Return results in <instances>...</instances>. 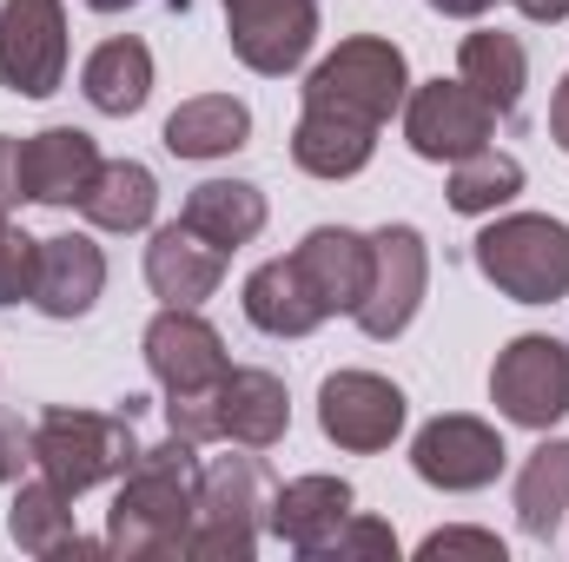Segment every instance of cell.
Returning <instances> with one entry per match:
<instances>
[{"instance_id":"1","label":"cell","mask_w":569,"mask_h":562,"mask_svg":"<svg viewBox=\"0 0 569 562\" xmlns=\"http://www.w3.org/2000/svg\"><path fill=\"white\" fill-rule=\"evenodd\" d=\"M192 503H199V443L166 436L140 450V463L120 476V496L107 510V556L166 562L192 543Z\"/></svg>"},{"instance_id":"2","label":"cell","mask_w":569,"mask_h":562,"mask_svg":"<svg viewBox=\"0 0 569 562\" xmlns=\"http://www.w3.org/2000/svg\"><path fill=\"white\" fill-rule=\"evenodd\" d=\"M405 100H411V67H405V47L385 40V33L338 40V53H325L305 80V113L345 120V127H365V133H378Z\"/></svg>"},{"instance_id":"3","label":"cell","mask_w":569,"mask_h":562,"mask_svg":"<svg viewBox=\"0 0 569 562\" xmlns=\"http://www.w3.org/2000/svg\"><path fill=\"white\" fill-rule=\"evenodd\" d=\"M27 443H33V470L47 483H60L67 496L120 483L146 450L140 430H133V411H67V404L40 411Z\"/></svg>"},{"instance_id":"4","label":"cell","mask_w":569,"mask_h":562,"mask_svg":"<svg viewBox=\"0 0 569 562\" xmlns=\"http://www.w3.org/2000/svg\"><path fill=\"white\" fill-rule=\"evenodd\" d=\"M272 510V476L259 456H212L199 463V503H192V562H252L259 523Z\"/></svg>"},{"instance_id":"5","label":"cell","mask_w":569,"mask_h":562,"mask_svg":"<svg viewBox=\"0 0 569 562\" xmlns=\"http://www.w3.org/2000/svg\"><path fill=\"white\" fill-rule=\"evenodd\" d=\"M477 272L517 304H557L569 298V225L550 212H510L490 219L470 245Z\"/></svg>"},{"instance_id":"6","label":"cell","mask_w":569,"mask_h":562,"mask_svg":"<svg viewBox=\"0 0 569 562\" xmlns=\"http://www.w3.org/2000/svg\"><path fill=\"white\" fill-rule=\"evenodd\" d=\"M490 404L523 430H550L569 418V344L563 338H510L490 364Z\"/></svg>"},{"instance_id":"7","label":"cell","mask_w":569,"mask_h":562,"mask_svg":"<svg viewBox=\"0 0 569 562\" xmlns=\"http://www.w3.org/2000/svg\"><path fill=\"white\" fill-rule=\"evenodd\" d=\"M430 291V245L418 225H378L371 232V284H365V298H358V331L365 338H378V344H391L411 318H418V304H425Z\"/></svg>"},{"instance_id":"8","label":"cell","mask_w":569,"mask_h":562,"mask_svg":"<svg viewBox=\"0 0 569 562\" xmlns=\"http://www.w3.org/2000/svg\"><path fill=\"white\" fill-rule=\"evenodd\" d=\"M140 351H146V371L159 378L166 398H212L226 384V371H232L226 338L199 318V304H166L146 324Z\"/></svg>"},{"instance_id":"9","label":"cell","mask_w":569,"mask_h":562,"mask_svg":"<svg viewBox=\"0 0 569 562\" xmlns=\"http://www.w3.org/2000/svg\"><path fill=\"white\" fill-rule=\"evenodd\" d=\"M405 140H411L418 159L457 165V159H470V152H483L497 140V107L470 80H425L405 100Z\"/></svg>"},{"instance_id":"10","label":"cell","mask_w":569,"mask_h":562,"mask_svg":"<svg viewBox=\"0 0 569 562\" xmlns=\"http://www.w3.org/2000/svg\"><path fill=\"white\" fill-rule=\"evenodd\" d=\"M67 80V7L60 0H0V87L47 100Z\"/></svg>"},{"instance_id":"11","label":"cell","mask_w":569,"mask_h":562,"mask_svg":"<svg viewBox=\"0 0 569 562\" xmlns=\"http://www.w3.org/2000/svg\"><path fill=\"white\" fill-rule=\"evenodd\" d=\"M318 430L351 456L391 450L405 430V391L378 371H331L318 384Z\"/></svg>"},{"instance_id":"12","label":"cell","mask_w":569,"mask_h":562,"mask_svg":"<svg viewBox=\"0 0 569 562\" xmlns=\"http://www.w3.org/2000/svg\"><path fill=\"white\" fill-rule=\"evenodd\" d=\"M503 463H510L503 436L483 418H463V411L430 418L425 430H418V443H411V470L425 476L430 490H450V496L490 490V483L503 476Z\"/></svg>"},{"instance_id":"13","label":"cell","mask_w":569,"mask_h":562,"mask_svg":"<svg viewBox=\"0 0 569 562\" xmlns=\"http://www.w3.org/2000/svg\"><path fill=\"white\" fill-rule=\"evenodd\" d=\"M226 40H232L239 67L284 80L305 67V53L318 40V0H226Z\"/></svg>"},{"instance_id":"14","label":"cell","mask_w":569,"mask_h":562,"mask_svg":"<svg viewBox=\"0 0 569 562\" xmlns=\"http://www.w3.org/2000/svg\"><path fill=\"white\" fill-rule=\"evenodd\" d=\"M291 265H298V279L311 291V304L325 318H338V311H358V298L371 284V239L351 232V225H318V232L298 239Z\"/></svg>"},{"instance_id":"15","label":"cell","mask_w":569,"mask_h":562,"mask_svg":"<svg viewBox=\"0 0 569 562\" xmlns=\"http://www.w3.org/2000/svg\"><path fill=\"white\" fill-rule=\"evenodd\" d=\"M100 291H107V252L87 232L40 239V265H33V298L27 304H40L47 318L73 324V318H87L100 304Z\"/></svg>"},{"instance_id":"16","label":"cell","mask_w":569,"mask_h":562,"mask_svg":"<svg viewBox=\"0 0 569 562\" xmlns=\"http://www.w3.org/2000/svg\"><path fill=\"white\" fill-rule=\"evenodd\" d=\"M93 172H100V145L80 127H47L20 145V192L33 205H80Z\"/></svg>"},{"instance_id":"17","label":"cell","mask_w":569,"mask_h":562,"mask_svg":"<svg viewBox=\"0 0 569 562\" xmlns=\"http://www.w3.org/2000/svg\"><path fill=\"white\" fill-rule=\"evenodd\" d=\"M219 279H226V252L212 239H199L186 219L152 232V245H146V284H152V298H166V304H206L219 291Z\"/></svg>"},{"instance_id":"18","label":"cell","mask_w":569,"mask_h":562,"mask_svg":"<svg viewBox=\"0 0 569 562\" xmlns=\"http://www.w3.org/2000/svg\"><path fill=\"white\" fill-rule=\"evenodd\" d=\"M7 530H13V543H20L27 556H40V562H80V556H100V550H107V543H87V536L73 530V496H67L60 483H47V476H33V483L13 490Z\"/></svg>"},{"instance_id":"19","label":"cell","mask_w":569,"mask_h":562,"mask_svg":"<svg viewBox=\"0 0 569 562\" xmlns=\"http://www.w3.org/2000/svg\"><path fill=\"white\" fill-rule=\"evenodd\" d=\"M351 483L345 476H298V483H284L272 490V510H266V523H272V536H279L284 550H298V556H318L325 543H331V530L351 516Z\"/></svg>"},{"instance_id":"20","label":"cell","mask_w":569,"mask_h":562,"mask_svg":"<svg viewBox=\"0 0 569 562\" xmlns=\"http://www.w3.org/2000/svg\"><path fill=\"white\" fill-rule=\"evenodd\" d=\"M284 430H291V398H284V378L246 364V371H226L219 384V436L239 443V450H272Z\"/></svg>"},{"instance_id":"21","label":"cell","mask_w":569,"mask_h":562,"mask_svg":"<svg viewBox=\"0 0 569 562\" xmlns=\"http://www.w3.org/2000/svg\"><path fill=\"white\" fill-rule=\"evenodd\" d=\"M80 93H87V107L107 113V120L140 113L146 93H152V53H146V40H133V33L100 40V47L87 53V67H80Z\"/></svg>"},{"instance_id":"22","label":"cell","mask_w":569,"mask_h":562,"mask_svg":"<svg viewBox=\"0 0 569 562\" xmlns=\"http://www.w3.org/2000/svg\"><path fill=\"white\" fill-rule=\"evenodd\" d=\"M199 239H212L219 252H239L266 232V192L252 179H206L186 192V212H179Z\"/></svg>"},{"instance_id":"23","label":"cell","mask_w":569,"mask_h":562,"mask_svg":"<svg viewBox=\"0 0 569 562\" xmlns=\"http://www.w3.org/2000/svg\"><path fill=\"white\" fill-rule=\"evenodd\" d=\"M252 140V107L232 93H199L186 107H172L166 120V152L172 159H226Z\"/></svg>"},{"instance_id":"24","label":"cell","mask_w":569,"mask_h":562,"mask_svg":"<svg viewBox=\"0 0 569 562\" xmlns=\"http://www.w3.org/2000/svg\"><path fill=\"white\" fill-rule=\"evenodd\" d=\"M159 212V179L146 172L140 159H100L93 185L80 192V219L100 232H140Z\"/></svg>"},{"instance_id":"25","label":"cell","mask_w":569,"mask_h":562,"mask_svg":"<svg viewBox=\"0 0 569 562\" xmlns=\"http://www.w3.org/2000/svg\"><path fill=\"white\" fill-rule=\"evenodd\" d=\"M246 318L266 331V338H311L318 324H325V311L311 304V291L298 279V265L291 259H266L252 279H246Z\"/></svg>"},{"instance_id":"26","label":"cell","mask_w":569,"mask_h":562,"mask_svg":"<svg viewBox=\"0 0 569 562\" xmlns=\"http://www.w3.org/2000/svg\"><path fill=\"white\" fill-rule=\"evenodd\" d=\"M457 80H470L497 107V120H510L523 107V87H530V53H523L517 33H497V27L490 33H470L463 53H457Z\"/></svg>"},{"instance_id":"27","label":"cell","mask_w":569,"mask_h":562,"mask_svg":"<svg viewBox=\"0 0 569 562\" xmlns=\"http://www.w3.org/2000/svg\"><path fill=\"white\" fill-rule=\"evenodd\" d=\"M563 516H569V436H550L517 470V523H523V536L550 543L563 530Z\"/></svg>"},{"instance_id":"28","label":"cell","mask_w":569,"mask_h":562,"mask_svg":"<svg viewBox=\"0 0 569 562\" xmlns=\"http://www.w3.org/2000/svg\"><path fill=\"white\" fill-rule=\"evenodd\" d=\"M371 152H378V133L298 113V133H291V165L298 172H311V179H358L371 165Z\"/></svg>"},{"instance_id":"29","label":"cell","mask_w":569,"mask_h":562,"mask_svg":"<svg viewBox=\"0 0 569 562\" xmlns=\"http://www.w3.org/2000/svg\"><path fill=\"white\" fill-rule=\"evenodd\" d=\"M517 192H523V159H510L497 145H483V152L450 165V212H463V219H483V212L510 205Z\"/></svg>"},{"instance_id":"30","label":"cell","mask_w":569,"mask_h":562,"mask_svg":"<svg viewBox=\"0 0 569 562\" xmlns=\"http://www.w3.org/2000/svg\"><path fill=\"white\" fill-rule=\"evenodd\" d=\"M311 562H398V530L378 523V516H358V510H351V516L331 530V543H325Z\"/></svg>"},{"instance_id":"31","label":"cell","mask_w":569,"mask_h":562,"mask_svg":"<svg viewBox=\"0 0 569 562\" xmlns=\"http://www.w3.org/2000/svg\"><path fill=\"white\" fill-rule=\"evenodd\" d=\"M33 265H40V239H27V232L7 225V212H0V304L33 298Z\"/></svg>"},{"instance_id":"32","label":"cell","mask_w":569,"mask_h":562,"mask_svg":"<svg viewBox=\"0 0 569 562\" xmlns=\"http://www.w3.org/2000/svg\"><path fill=\"white\" fill-rule=\"evenodd\" d=\"M418 556L425 562H443V556H477V562H503V536H490V530H430L425 543H418Z\"/></svg>"},{"instance_id":"33","label":"cell","mask_w":569,"mask_h":562,"mask_svg":"<svg viewBox=\"0 0 569 562\" xmlns=\"http://www.w3.org/2000/svg\"><path fill=\"white\" fill-rule=\"evenodd\" d=\"M27 463H33V443H27V430L0 418V483H20V470H27Z\"/></svg>"},{"instance_id":"34","label":"cell","mask_w":569,"mask_h":562,"mask_svg":"<svg viewBox=\"0 0 569 562\" xmlns=\"http://www.w3.org/2000/svg\"><path fill=\"white\" fill-rule=\"evenodd\" d=\"M20 199H27V192H20V145L0 133V212L20 205Z\"/></svg>"},{"instance_id":"35","label":"cell","mask_w":569,"mask_h":562,"mask_svg":"<svg viewBox=\"0 0 569 562\" xmlns=\"http://www.w3.org/2000/svg\"><path fill=\"white\" fill-rule=\"evenodd\" d=\"M550 140L569 152V73L557 80V100H550Z\"/></svg>"},{"instance_id":"36","label":"cell","mask_w":569,"mask_h":562,"mask_svg":"<svg viewBox=\"0 0 569 562\" xmlns=\"http://www.w3.org/2000/svg\"><path fill=\"white\" fill-rule=\"evenodd\" d=\"M517 13L537 27H557V20H569V0H517Z\"/></svg>"},{"instance_id":"37","label":"cell","mask_w":569,"mask_h":562,"mask_svg":"<svg viewBox=\"0 0 569 562\" xmlns=\"http://www.w3.org/2000/svg\"><path fill=\"white\" fill-rule=\"evenodd\" d=\"M437 13H450V20H477V13H490L497 0H430Z\"/></svg>"},{"instance_id":"38","label":"cell","mask_w":569,"mask_h":562,"mask_svg":"<svg viewBox=\"0 0 569 562\" xmlns=\"http://www.w3.org/2000/svg\"><path fill=\"white\" fill-rule=\"evenodd\" d=\"M93 13H127V7H140V0H87ZM172 7H186V0H172Z\"/></svg>"}]
</instances>
